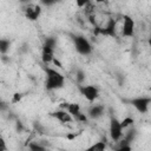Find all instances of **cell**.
<instances>
[{
	"instance_id": "obj_17",
	"label": "cell",
	"mask_w": 151,
	"mask_h": 151,
	"mask_svg": "<svg viewBox=\"0 0 151 151\" xmlns=\"http://www.w3.org/2000/svg\"><path fill=\"white\" fill-rule=\"evenodd\" d=\"M28 149H29V150H33V151H44V150H45V146L38 144V142H37V143H31V144H28Z\"/></svg>"
},
{
	"instance_id": "obj_22",
	"label": "cell",
	"mask_w": 151,
	"mask_h": 151,
	"mask_svg": "<svg viewBox=\"0 0 151 151\" xmlns=\"http://www.w3.org/2000/svg\"><path fill=\"white\" fill-rule=\"evenodd\" d=\"M24 127H22V124L20 123V122H17V130H19V131H21Z\"/></svg>"
},
{
	"instance_id": "obj_3",
	"label": "cell",
	"mask_w": 151,
	"mask_h": 151,
	"mask_svg": "<svg viewBox=\"0 0 151 151\" xmlns=\"http://www.w3.org/2000/svg\"><path fill=\"white\" fill-rule=\"evenodd\" d=\"M55 39L53 37H48L45 39V42L41 48V60L45 65L53 61L54 58V48H55Z\"/></svg>"
},
{
	"instance_id": "obj_18",
	"label": "cell",
	"mask_w": 151,
	"mask_h": 151,
	"mask_svg": "<svg viewBox=\"0 0 151 151\" xmlns=\"http://www.w3.org/2000/svg\"><path fill=\"white\" fill-rule=\"evenodd\" d=\"M60 1L61 0H40V4L46 6V7H50V6H53V5H55V4L60 2Z\"/></svg>"
},
{
	"instance_id": "obj_6",
	"label": "cell",
	"mask_w": 151,
	"mask_h": 151,
	"mask_svg": "<svg viewBox=\"0 0 151 151\" xmlns=\"http://www.w3.org/2000/svg\"><path fill=\"white\" fill-rule=\"evenodd\" d=\"M134 28H136L134 20L130 15L124 14L123 15V25H122V35L125 38L133 37L134 35Z\"/></svg>"
},
{
	"instance_id": "obj_12",
	"label": "cell",
	"mask_w": 151,
	"mask_h": 151,
	"mask_svg": "<svg viewBox=\"0 0 151 151\" xmlns=\"http://www.w3.org/2000/svg\"><path fill=\"white\" fill-rule=\"evenodd\" d=\"M9 47H11V41L8 39L0 38V53L6 54L9 51Z\"/></svg>"
},
{
	"instance_id": "obj_21",
	"label": "cell",
	"mask_w": 151,
	"mask_h": 151,
	"mask_svg": "<svg viewBox=\"0 0 151 151\" xmlns=\"http://www.w3.org/2000/svg\"><path fill=\"white\" fill-rule=\"evenodd\" d=\"M5 150H7V146H6V142H5V139L0 136V151H5Z\"/></svg>"
},
{
	"instance_id": "obj_19",
	"label": "cell",
	"mask_w": 151,
	"mask_h": 151,
	"mask_svg": "<svg viewBox=\"0 0 151 151\" xmlns=\"http://www.w3.org/2000/svg\"><path fill=\"white\" fill-rule=\"evenodd\" d=\"M22 96H24V94H21V93H19V92H15V93L13 94V97H12V103H13V104H18V103L22 99Z\"/></svg>"
},
{
	"instance_id": "obj_5",
	"label": "cell",
	"mask_w": 151,
	"mask_h": 151,
	"mask_svg": "<svg viewBox=\"0 0 151 151\" xmlns=\"http://www.w3.org/2000/svg\"><path fill=\"white\" fill-rule=\"evenodd\" d=\"M110 137L113 142H118L122 137H123V127L120 125V120L116 117H111L110 118Z\"/></svg>"
},
{
	"instance_id": "obj_9",
	"label": "cell",
	"mask_w": 151,
	"mask_h": 151,
	"mask_svg": "<svg viewBox=\"0 0 151 151\" xmlns=\"http://www.w3.org/2000/svg\"><path fill=\"white\" fill-rule=\"evenodd\" d=\"M99 33L103 35H107V37H116V20L114 19H110L107 21V24L105 25V27L99 28Z\"/></svg>"
},
{
	"instance_id": "obj_7",
	"label": "cell",
	"mask_w": 151,
	"mask_h": 151,
	"mask_svg": "<svg viewBox=\"0 0 151 151\" xmlns=\"http://www.w3.org/2000/svg\"><path fill=\"white\" fill-rule=\"evenodd\" d=\"M130 105H132L138 112L140 113H146L149 110V106L151 104V98L149 97H138L129 100Z\"/></svg>"
},
{
	"instance_id": "obj_2",
	"label": "cell",
	"mask_w": 151,
	"mask_h": 151,
	"mask_svg": "<svg viewBox=\"0 0 151 151\" xmlns=\"http://www.w3.org/2000/svg\"><path fill=\"white\" fill-rule=\"evenodd\" d=\"M72 37V42L73 46L76 48V51L81 54V55H88L92 53V45L91 42L84 37V35H79V34H73Z\"/></svg>"
},
{
	"instance_id": "obj_11",
	"label": "cell",
	"mask_w": 151,
	"mask_h": 151,
	"mask_svg": "<svg viewBox=\"0 0 151 151\" xmlns=\"http://www.w3.org/2000/svg\"><path fill=\"white\" fill-rule=\"evenodd\" d=\"M104 114V106L101 105H92L87 111V117L91 119H98Z\"/></svg>"
},
{
	"instance_id": "obj_8",
	"label": "cell",
	"mask_w": 151,
	"mask_h": 151,
	"mask_svg": "<svg viewBox=\"0 0 151 151\" xmlns=\"http://www.w3.org/2000/svg\"><path fill=\"white\" fill-rule=\"evenodd\" d=\"M24 15L31 21H35L41 15V7L37 4H27L24 8Z\"/></svg>"
},
{
	"instance_id": "obj_24",
	"label": "cell",
	"mask_w": 151,
	"mask_h": 151,
	"mask_svg": "<svg viewBox=\"0 0 151 151\" xmlns=\"http://www.w3.org/2000/svg\"><path fill=\"white\" fill-rule=\"evenodd\" d=\"M97 4H101V2H105V0H94Z\"/></svg>"
},
{
	"instance_id": "obj_15",
	"label": "cell",
	"mask_w": 151,
	"mask_h": 151,
	"mask_svg": "<svg viewBox=\"0 0 151 151\" xmlns=\"http://www.w3.org/2000/svg\"><path fill=\"white\" fill-rule=\"evenodd\" d=\"M134 137H136V130L132 127V129H130V130L125 133V136H124L123 138H124L125 140H127L129 143H131V142L134 139Z\"/></svg>"
},
{
	"instance_id": "obj_1",
	"label": "cell",
	"mask_w": 151,
	"mask_h": 151,
	"mask_svg": "<svg viewBox=\"0 0 151 151\" xmlns=\"http://www.w3.org/2000/svg\"><path fill=\"white\" fill-rule=\"evenodd\" d=\"M45 74H46V80H45V87L50 91L53 90H59L64 86L65 84V77L57 71L55 68L52 67H45Z\"/></svg>"
},
{
	"instance_id": "obj_4",
	"label": "cell",
	"mask_w": 151,
	"mask_h": 151,
	"mask_svg": "<svg viewBox=\"0 0 151 151\" xmlns=\"http://www.w3.org/2000/svg\"><path fill=\"white\" fill-rule=\"evenodd\" d=\"M78 90L80 92V94L90 103H93L98 97H99V88L94 85H83L79 84L78 85Z\"/></svg>"
},
{
	"instance_id": "obj_16",
	"label": "cell",
	"mask_w": 151,
	"mask_h": 151,
	"mask_svg": "<svg viewBox=\"0 0 151 151\" xmlns=\"http://www.w3.org/2000/svg\"><path fill=\"white\" fill-rule=\"evenodd\" d=\"M85 78H86L85 72H84L83 70H77V72H76V79H77L78 85H79V84H83L84 80H85Z\"/></svg>"
},
{
	"instance_id": "obj_13",
	"label": "cell",
	"mask_w": 151,
	"mask_h": 151,
	"mask_svg": "<svg viewBox=\"0 0 151 151\" xmlns=\"http://www.w3.org/2000/svg\"><path fill=\"white\" fill-rule=\"evenodd\" d=\"M106 149V144L105 142H96L93 145H91L90 147H87L88 151H104Z\"/></svg>"
},
{
	"instance_id": "obj_10",
	"label": "cell",
	"mask_w": 151,
	"mask_h": 151,
	"mask_svg": "<svg viewBox=\"0 0 151 151\" xmlns=\"http://www.w3.org/2000/svg\"><path fill=\"white\" fill-rule=\"evenodd\" d=\"M51 116H52V117H54L55 119H58V120H59V122H61V123H71V122L73 120L72 116H71V114H70L65 109L57 110V111L52 112V113H51Z\"/></svg>"
},
{
	"instance_id": "obj_23",
	"label": "cell",
	"mask_w": 151,
	"mask_h": 151,
	"mask_svg": "<svg viewBox=\"0 0 151 151\" xmlns=\"http://www.w3.org/2000/svg\"><path fill=\"white\" fill-rule=\"evenodd\" d=\"M5 109H6V104L0 100V111H1V110H5Z\"/></svg>"
},
{
	"instance_id": "obj_25",
	"label": "cell",
	"mask_w": 151,
	"mask_h": 151,
	"mask_svg": "<svg viewBox=\"0 0 151 151\" xmlns=\"http://www.w3.org/2000/svg\"><path fill=\"white\" fill-rule=\"evenodd\" d=\"M19 1H20V2H22V4H26V2H28L29 0H19Z\"/></svg>"
},
{
	"instance_id": "obj_20",
	"label": "cell",
	"mask_w": 151,
	"mask_h": 151,
	"mask_svg": "<svg viewBox=\"0 0 151 151\" xmlns=\"http://www.w3.org/2000/svg\"><path fill=\"white\" fill-rule=\"evenodd\" d=\"M90 1L91 0H76V4L79 8H83V7H86L87 5H90Z\"/></svg>"
},
{
	"instance_id": "obj_14",
	"label": "cell",
	"mask_w": 151,
	"mask_h": 151,
	"mask_svg": "<svg viewBox=\"0 0 151 151\" xmlns=\"http://www.w3.org/2000/svg\"><path fill=\"white\" fill-rule=\"evenodd\" d=\"M133 123H134V120H133V118H131V117H125L123 120H120V125H122L123 130H125V129H127V127H131V126L133 125Z\"/></svg>"
}]
</instances>
